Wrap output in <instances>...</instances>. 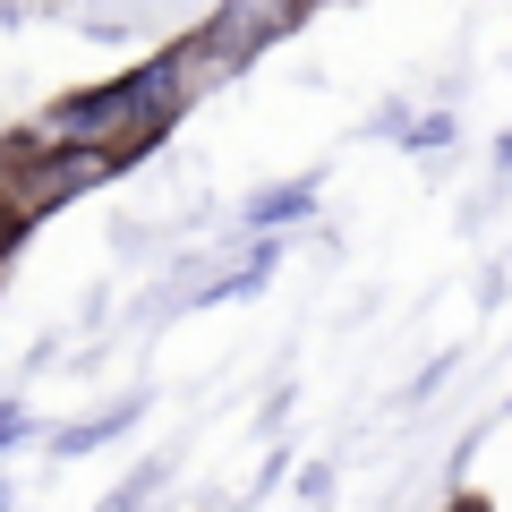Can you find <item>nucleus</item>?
Wrapping results in <instances>:
<instances>
[{"label": "nucleus", "instance_id": "5", "mask_svg": "<svg viewBox=\"0 0 512 512\" xmlns=\"http://www.w3.org/2000/svg\"><path fill=\"white\" fill-rule=\"evenodd\" d=\"M453 512H487V504H453Z\"/></svg>", "mask_w": 512, "mask_h": 512}, {"label": "nucleus", "instance_id": "2", "mask_svg": "<svg viewBox=\"0 0 512 512\" xmlns=\"http://www.w3.org/2000/svg\"><path fill=\"white\" fill-rule=\"evenodd\" d=\"M111 163H120V154H103V146H77V154H60V171H43V180H35V197H43V205H60V197H77L86 180H103Z\"/></svg>", "mask_w": 512, "mask_h": 512}, {"label": "nucleus", "instance_id": "1", "mask_svg": "<svg viewBox=\"0 0 512 512\" xmlns=\"http://www.w3.org/2000/svg\"><path fill=\"white\" fill-rule=\"evenodd\" d=\"M171 111V69H146L128 77V86H103L94 103H60L52 111V137H77V146H120V137H146V128H163Z\"/></svg>", "mask_w": 512, "mask_h": 512}, {"label": "nucleus", "instance_id": "6", "mask_svg": "<svg viewBox=\"0 0 512 512\" xmlns=\"http://www.w3.org/2000/svg\"><path fill=\"white\" fill-rule=\"evenodd\" d=\"M0 504H9V495H0Z\"/></svg>", "mask_w": 512, "mask_h": 512}, {"label": "nucleus", "instance_id": "4", "mask_svg": "<svg viewBox=\"0 0 512 512\" xmlns=\"http://www.w3.org/2000/svg\"><path fill=\"white\" fill-rule=\"evenodd\" d=\"M0 444H18V410L9 402H0Z\"/></svg>", "mask_w": 512, "mask_h": 512}, {"label": "nucleus", "instance_id": "3", "mask_svg": "<svg viewBox=\"0 0 512 512\" xmlns=\"http://www.w3.org/2000/svg\"><path fill=\"white\" fill-rule=\"evenodd\" d=\"M308 205V188H274V197H256V222H282V214H299Z\"/></svg>", "mask_w": 512, "mask_h": 512}]
</instances>
